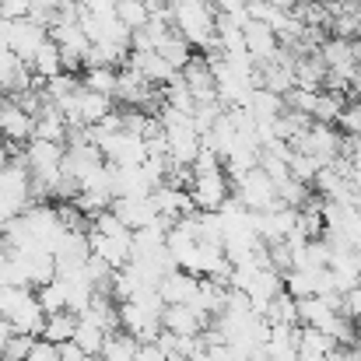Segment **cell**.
<instances>
[{
  "label": "cell",
  "instance_id": "6da1fadb",
  "mask_svg": "<svg viewBox=\"0 0 361 361\" xmlns=\"http://www.w3.org/2000/svg\"><path fill=\"white\" fill-rule=\"evenodd\" d=\"M214 4L211 0H169V18H172V28L190 42V46H200L207 49L211 39H214Z\"/></svg>",
  "mask_w": 361,
  "mask_h": 361
},
{
  "label": "cell",
  "instance_id": "7a4b0ae2",
  "mask_svg": "<svg viewBox=\"0 0 361 361\" xmlns=\"http://www.w3.org/2000/svg\"><path fill=\"white\" fill-rule=\"evenodd\" d=\"M232 197L239 200L245 211H270L277 207V186L270 183V176L256 165V169H245L242 176L232 179Z\"/></svg>",
  "mask_w": 361,
  "mask_h": 361
},
{
  "label": "cell",
  "instance_id": "3957f363",
  "mask_svg": "<svg viewBox=\"0 0 361 361\" xmlns=\"http://www.w3.org/2000/svg\"><path fill=\"white\" fill-rule=\"evenodd\" d=\"M120 309V330L130 334L137 344H147L161 334V309L158 305H147V302H137V298H123L116 302Z\"/></svg>",
  "mask_w": 361,
  "mask_h": 361
},
{
  "label": "cell",
  "instance_id": "277c9868",
  "mask_svg": "<svg viewBox=\"0 0 361 361\" xmlns=\"http://www.w3.org/2000/svg\"><path fill=\"white\" fill-rule=\"evenodd\" d=\"M186 193H190L197 211H218L232 197V179H228L225 165L211 169V172H193L190 183H186Z\"/></svg>",
  "mask_w": 361,
  "mask_h": 361
},
{
  "label": "cell",
  "instance_id": "5b68a950",
  "mask_svg": "<svg viewBox=\"0 0 361 361\" xmlns=\"http://www.w3.org/2000/svg\"><path fill=\"white\" fill-rule=\"evenodd\" d=\"M291 147L312 154L319 165H330L344 151V137H341V130H334V123H312L305 133H298L291 140Z\"/></svg>",
  "mask_w": 361,
  "mask_h": 361
},
{
  "label": "cell",
  "instance_id": "8992f818",
  "mask_svg": "<svg viewBox=\"0 0 361 361\" xmlns=\"http://www.w3.org/2000/svg\"><path fill=\"white\" fill-rule=\"evenodd\" d=\"M99 151L109 165H140L147 158V140L140 133H130V130H116L109 137L99 140Z\"/></svg>",
  "mask_w": 361,
  "mask_h": 361
},
{
  "label": "cell",
  "instance_id": "52a82bcc",
  "mask_svg": "<svg viewBox=\"0 0 361 361\" xmlns=\"http://www.w3.org/2000/svg\"><path fill=\"white\" fill-rule=\"evenodd\" d=\"M4 39H7V49H11L21 63H32L35 49L46 42V28L35 25V21H28V18H18V21H7Z\"/></svg>",
  "mask_w": 361,
  "mask_h": 361
},
{
  "label": "cell",
  "instance_id": "ba28073f",
  "mask_svg": "<svg viewBox=\"0 0 361 361\" xmlns=\"http://www.w3.org/2000/svg\"><path fill=\"white\" fill-rule=\"evenodd\" d=\"M151 200L158 207V218H165L169 225H176L179 218H186V214L197 211L193 200H190V193H186V186H176V183H158L151 190Z\"/></svg>",
  "mask_w": 361,
  "mask_h": 361
},
{
  "label": "cell",
  "instance_id": "9c48e42d",
  "mask_svg": "<svg viewBox=\"0 0 361 361\" xmlns=\"http://www.w3.org/2000/svg\"><path fill=\"white\" fill-rule=\"evenodd\" d=\"M126 67H133V71H137L147 85H154V88H158V85L165 88V85L179 74V71H176L165 56H158L154 49H130V53H126Z\"/></svg>",
  "mask_w": 361,
  "mask_h": 361
},
{
  "label": "cell",
  "instance_id": "30bf717a",
  "mask_svg": "<svg viewBox=\"0 0 361 361\" xmlns=\"http://www.w3.org/2000/svg\"><path fill=\"white\" fill-rule=\"evenodd\" d=\"M207 323H211V316H204L190 302H179V305H165L161 309V330H169L176 337H197Z\"/></svg>",
  "mask_w": 361,
  "mask_h": 361
},
{
  "label": "cell",
  "instance_id": "8fae6325",
  "mask_svg": "<svg viewBox=\"0 0 361 361\" xmlns=\"http://www.w3.org/2000/svg\"><path fill=\"white\" fill-rule=\"evenodd\" d=\"M242 42H245V53H249L256 63H270V60L277 56V49H281L277 32H274L270 25H263V21H252V18L242 25Z\"/></svg>",
  "mask_w": 361,
  "mask_h": 361
},
{
  "label": "cell",
  "instance_id": "7c38bea8",
  "mask_svg": "<svg viewBox=\"0 0 361 361\" xmlns=\"http://www.w3.org/2000/svg\"><path fill=\"white\" fill-rule=\"evenodd\" d=\"M109 211L120 218L130 232H137V228L158 221V207H154L151 193H147V197H116V200L109 204Z\"/></svg>",
  "mask_w": 361,
  "mask_h": 361
},
{
  "label": "cell",
  "instance_id": "4fadbf2b",
  "mask_svg": "<svg viewBox=\"0 0 361 361\" xmlns=\"http://www.w3.org/2000/svg\"><path fill=\"white\" fill-rule=\"evenodd\" d=\"M7 323H11L14 334H32V337L42 334L46 312H42V305H39V298H35V288H28V291L21 295V302L7 312Z\"/></svg>",
  "mask_w": 361,
  "mask_h": 361
},
{
  "label": "cell",
  "instance_id": "5bb4252c",
  "mask_svg": "<svg viewBox=\"0 0 361 361\" xmlns=\"http://www.w3.org/2000/svg\"><path fill=\"white\" fill-rule=\"evenodd\" d=\"M32 123L35 116L25 113L14 99H0V137L11 144H25L32 137Z\"/></svg>",
  "mask_w": 361,
  "mask_h": 361
},
{
  "label": "cell",
  "instance_id": "9a60e30c",
  "mask_svg": "<svg viewBox=\"0 0 361 361\" xmlns=\"http://www.w3.org/2000/svg\"><path fill=\"white\" fill-rule=\"evenodd\" d=\"M154 190L144 165H113V200L116 197H147Z\"/></svg>",
  "mask_w": 361,
  "mask_h": 361
},
{
  "label": "cell",
  "instance_id": "2e32d148",
  "mask_svg": "<svg viewBox=\"0 0 361 361\" xmlns=\"http://www.w3.org/2000/svg\"><path fill=\"white\" fill-rule=\"evenodd\" d=\"M197 284H200V277L197 274H190V270H169L161 281H158V295H161V302L165 305H179V302H193V295H197Z\"/></svg>",
  "mask_w": 361,
  "mask_h": 361
},
{
  "label": "cell",
  "instance_id": "e0dca14e",
  "mask_svg": "<svg viewBox=\"0 0 361 361\" xmlns=\"http://www.w3.org/2000/svg\"><path fill=\"white\" fill-rule=\"evenodd\" d=\"M130 239H113V235H99V232H92L88 228V249H92V256H99L109 270H120L130 263Z\"/></svg>",
  "mask_w": 361,
  "mask_h": 361
},
{
  "label": "cell",
  "instance_id": "ac0fdd59",
  "mask_svg": "<svg viewBox=\"0 0 361 361\" xmlns=\"http://www.w3.org/2000/svg\"><path fill=\"white\" fill-rule=\"evenodd\" d=\"M67 133H71L67 116H63L53 102H42V109L35 113V123H32V137H39V140H53V144H63Z\"/></svg>",
  "mask_w": 361,
  "mask_h": 361
},
{
  "label": "cell",
  "instance_id": "d6986e66",
  "mask_svg": "<svg viewBox=\"0 0 361 361\" xmlns=\"http://www.w3.org/2000/svg\"><path fill=\"white\" fill-rule=\"evenodd\" d=\"M245 109L252 113V120H256V123H274L281 113H284V109H288V102H284V95H277V92L252 88V95H249Z\"/></svg>",
  "mask_w": 361,
  "mask_h": 361
},
{
  "label": "cell",
  "instance_id": "ffe728a7",
  "mask_svg": "<svg viewBox=\"0 0 361 361\" xmlns=\"http://www.w3.org/2000/svg\"><path fill=\"white\" fill-rule=\"evenodd\" d=\"M32 74L39 78V81H46V78H56V74H63V56H60V46L46 35V42L35 49V56H32Z\"/></svg>",
  "mask_w": 361,
  "mask_h": 361
},
{
  "label": "cell",
  "instance_id": "44dd1931",
  "mask_svg": "<svg viewBox=\"0 0 361 361\" xmlns=\"http://www.w3.org/2000/svg\"><path fill=\"white\" fill-rule=\"evenodd\" d=\"M323 78H326V67L316 53L309 56H295V88H305V92H323Z\"/></svg>",
  "mask_w": 361,
  "mask_h": 361
},
{
  "label": "cell",
  "instance_id": "7402d4cb",
  "mask_svg": "<svg viewBox=\"0 0 361 361\" xmlns=\"http://www.w3.org/2000/svg\"><path fill=\"white\" fill-rule=\"evenodd\" d=\"M154 53H158V56H165L176 71H183V67H186V60L193 56V53H190V42H186L176 28H169V32L154 42Z\"/></svg>",
  "mask_w": 361,
  "mask_h": 361
},
{
  "label": "cell",
  "instance_id": "603a6c76",
  "mask_svg": "<svg viewBox=\"0 0 361 361\" xmlns=\"http://www.w3.org/2000/svg\"><path fill=\"white\" fill-rule=\"evenodd\" d=\"M74 323H78V316L71 312V309H60V312H49L46 316V326H42V341H49V344H67L71 337H74Z\"/></svg>",
  "mask_w": 361,
  "mask_h": 361
},
{
  "label": "cell",
  "instance_id": "cb8c5ba5",
  "mask_svg": "<svg viewBox=\"0 0 361 361\" xmlns=\"http://www.w3.org/2000/svg\"><path fill=\"white\" fill-rule=\"evenodd\" d=\"M71 341H74V344H78V348H81L88 358H95V355L102 351V344H106V330L78 316V323H74V337H71Z\"/></svg>",
  "mask_w": 361,
  "mask_h": 361
},
{
  "label": "cell",
  "instance_id": "d4e9b609",
  "mask_svg": "<svg viewBox=\"0 0 361 361\" xmlns=\"http://www.w3.org/2000/svg\"><path fill=\"white\" fill-rule=\"evenodd\" d=\"M99 358L102 361H133L137 358V341L130 337V334H106V344H102V351H99Z\"/></svg>",
  "mask_w": 361,
  "mask_h": 361
},
{
  "label": "cell",
  "instance_id": "484cf974",
  "mask_svg": "<svg viewBox=\"0 0 361 361\" xmlns=\"http://www.w3.org/2000/svg\"><path fill=\"white\" fill-rule=\"evenodd\" d=\"M78 81L85 88H92V92H102V95L116 99V67H81Z\"/></svg>",
  "mask_w": 361,
  "mask_h": 361
},
{
  "label": "cell",
  "instance_id": "4316f807",
  "mask_svg": "<svg viewBox=\"0 0 361 361\" xmlns=\"http://www.w3.org/2000/svg\"><path fill=\"white\" fill-rule=\"evenodd\" d=\"M35 298H39V305H42V312H46V316H49V312L67 309V281H63V277L46 281L42 288H35Z\"/></svg>",
  "mask_w": 361,
  "mask_h": 361
},
{
  "label": "cell",
  "instance_id": "83f0119b",
  "mask_svg": "<svg viewBox=\"0 0 361 361\" xmlns=\"http://www.w3.org/2000/svg\"><path fill=\"white\" fill-rule=\"evenodd\" d=\"M341 109H344V95L341 92H319L316 95V106H312V120L316 123H334L341 116Z\"/></svg>",
  "mask_w": 361,
  "mask_h": 361
},
{
  "label": "cell",
  "instance_id": "f1b7e54d",
  "mask_svg": "<svg viewBox=\"0 0 361 361\" xmlns=\"http://www.w3.org/2000/svg\"><path fill=\"white\" fill-rule=\"evenodd\" d=\"M147 11H151V7H147V0H116V18H120L130 32L144 28V21H147Z\"/></svg>",
  "mask_w": 361,
  "mask_h": 361
},
{
  "label": "cell",
  "instance_id": "f546056e",
  "mask_svg": "<svg viewBox=\"0 0 361 361\" xmlns=\"http://www.w3.org/2000/svg\"><path fill=\"white\" fill-rule=\"evenodd\" d=\"M319 169H323V165H319L312 154H305V151H291V158H288V172H291L298 183H305V186L316 179Z\"/></svg>",
  "mask_w": 361,
  "mask_h": 361
},
{
  "label": "cell",
  "instance_id": "4dcf8cb0",
  "mask_svg": "<svg viewBox=\"0 0 361 361\" xmlns=\"http://www.w3.org/2000/svg\"><path fill=\"white\" fill-rule=\"evenodd\" d=\"M88 228H92V232H99V235H113V239H130V235H133V232L123 225L113 211H99V214L92 218V225H88Z\"/></svg>",
  "mask_w": 361,
  "mask_h": 361
},
{
  "label": "cell",
  "instance_id": "1f68e13d",
  "mask_svg": "<svg viewBox=\"0 0 361 361\" xmlns=\"http://www.w3.org/2000/svg\"><path fill=\"white\" fill-rule=\"evenodd\" d=\"M32 344H35V337L32 334H11V341H7V351H4V358L11 361H21L28 351H32Z\"/></svg>",
  "mask_w": 361,
  "mask_h": 361
},
{
  "label": "cell",
  "instance_id": "d6a6232c",
  "mask_svg": "<svg viewBox=\"0 0 361 361\" xmlns=\"http://www.w3.org/2000/svg\"><path fill=\"white\" fill-rule=\"evenodd\" d=\"M337 120L344 123V130H348L351 137H358V140H361V102H351V106H344Z\"/></svg>",
  "mask_w": 361,
  "mask_h": 361
},
{
  "label": "cell",
  "instance_id": "836d02e7",
  "mask_svg": "<svg viewBox=\"0 0 361 361\" xmlns=\"http://www.w3.org/2000/svg\"><path fill=\"white\" fill-rule=\"evenodd\" d=\"M25 361H60V351H56V344L35 337V344H32V351L25 355Z\"/></svg>",
  "mask_w": 361,
  "mask_h": 361
},
{
  "label": "cell",
  "instance_id": "e575fe53",
  "mask_svg": "<svg viewBox=\"0 0 361 361\" xmlns=\"http://www.w3.org/2000/svg\"><path fill=\"white\" fill-rule=\"evenodd\" d=\"M28 7H32V0H0V18H7V21L28 18Z\"/></svg>",
  "mask_w": 361,
  "mask_h": 361
},
{
  "label": "cell",
  "instance_id": "d590c367",
  "mask_svg": "<svg viewBox=\"0 0 361 361\" xmlns=\"http://www.w3.org/2000/svg\"><path fill=\"white\" fill-rule=\"evenodd\" d=\"M211 4H214V11H221V14H235V11H245L249 0H211Z\"/></svg>",
  "mask_w": 361,
  "mask_h": 361
},
{
  "label": "cell",
  "instance_id": "8d00e7d4",
  "mask_svg": "<svg viewBox=\"0 0 361 361\" xmlns=\"http://www.w3.org/2000/svg\"><path fill=\"white\" fill-rule=\"evenodd\" d=\"M11 334H14V330H11V323L0 316V358H4V351H7V341H11Z\"/></svg>",
  "mask_w": 361,
  "mask_h": 361
},
{
  "label": "cell",
  "instance_id": "74e56055",
  "mask_svg": "<svg viewBox=\"0 0 361 361\" xmlns=\"http://www.w3.org/2000/svg\"><path fill=\"white\" fill-rule=\"evenodd\" d=\"M267 4H274V7H281V11H291V7H295V0H267Z\"/></svg>",
  "mask_w": 361,
  "mask_h": 361
},
{
  "label": "cell",
  "instance_id": "f35d334b",
  "mask_svg": "<svg viewBox=\"0 0 361 361\" xmlns=\"http://www.w3.org/2000/svg\"><path fill=\"white\" fill-rule=\"evenodd\" d=\"M154 4H169V0H147V7H154Z\"/></svg>",
  "mask_w": 361,
  "mask_h": 361
},
{
  "label": "cell",
  "instance_id": "ab89813d",
  "mask_svg": "<svg viewBox=\"0 0 361 361\" xmlns=\"http://www.w3.org/2000/svg\"><path fill=\"white\" fill-rule=\"evenodd\" d=\"M305 4H330V0H305Z\"/></svg>",
  "mask_w": 361,
  "mask_h": 361
},
{
  "label": "cell",
  "instance_id": "60d3db41",
  "mask_svg": "<svg viewBox=\"0 0 361 361\" xmlns=\"http://www.w3.org/2000/svg\"><path fill=\"white\" fill-rule=\"evenodd\" d=\"M85 361H102V358H99V355H95V358H85Z\"/></svg>",
  "mask_w": 361,
  "mask_h": 361
},
{
  "label": "cell",
  "instance_id": "b9f144b4",
  "mask_svg": "<svg viewBox=\"0 0 361 361\" xmlns=\"http://www.w3.org/2000/svg\"><path fill=\"white\" fill-rule=\"evenodd\" d=\"M355 7H358V11H361V0H355Z\"/></svg>",
  "mask_w": 361,
  "mask_h": 361
}]
</instances>
